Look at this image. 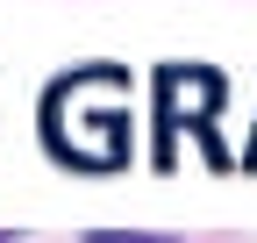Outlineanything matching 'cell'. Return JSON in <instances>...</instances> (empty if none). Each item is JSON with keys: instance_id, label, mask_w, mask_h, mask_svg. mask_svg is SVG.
Instances as JSON below:
<instances>
[{"instance_id": "6da1fadb", "label": "cell", "mask_w": 257, "mask_h": 243, "mask_svg": "<svg viewBox=\"0 0 257 243\" xmlns=\"http://www.w3.org/2000/svg\"><path fill=\"white\" fill-rule=\"evenodd\" d=\"M93 243H172V236H121V229H93Z\"/></svg>"}, {"instance_id": "7a4b0ae2", "label": "cell", "mask_w": 257, "mask_h": 243, "mask_svg": "<svg viewBox=\"0 0 257 243\" xmlns=\"http://www.w3.org/2000/svg\"><path fill=\"white\" fill-rule=\"evenodd\" d=\"M0 243H8V236H0Z\"/></svg>"}]
</instances>
